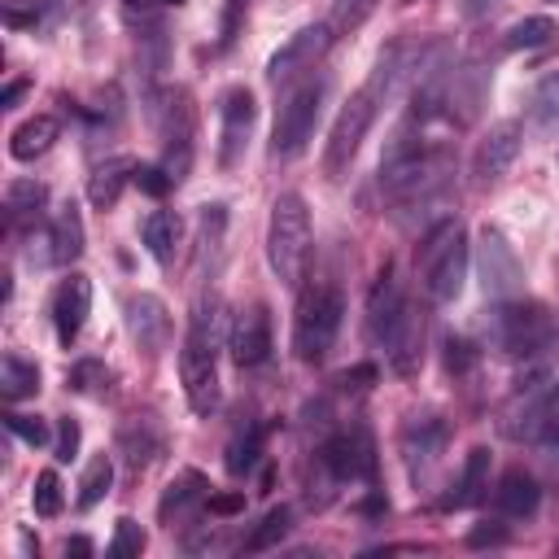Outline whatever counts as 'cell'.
I'll return each instance as SVG.
<instances>
[{
	"instance_id": "3957f363",
	"label": "cell",
	"mask_w": 559,
	"mask_h": 559,
	"mask_svg": "<svg viewBox=\"0 0 559 559\" xmlns=\"http://www.w3.org/2000/svg\"><path fill=\"white\" fill-rule=\"evenodd\" d=\"M266 262L284 288H297L310 262V210L297 192H280L266 227Z\"/></svg>"
},
{
	"instance_id": "f5cc1de1",
	"label": "cell",
	"mask_w": 559,
	"mask_h": 559,
	"mask_svg": "<svg viewBox=\"0 0 559 559\" xmlns=\"http://www.w3.org/2000/svg\"><path fill=\"white\" fill-rule=\"evenodd\" d=\"M362 511H367V515H380V511H389V502H384V498H367Z\"/></svg>"
},
{
	"instance_id": "cb8c5ba5",
	"label": "cell",
	"mask_w": 559,
	"mask_h": 559,
	"mask_svg": "<svg viewBox=\"0 0 559 559\" xmlns=\"http://www.w3.org/2000/svg\"><path fill=\"white\" fill-rule=\"evenodd\" d=\"M131 179H135V162H131V157H105V162H96L92 175H87V201H92L96 210H114L118 197H122V188H127Z\"/></svg>"
},
{
	"instance_id": "f1b7e54d",
	"label": "cell",
	"mask_w": 559,
	"mask_h": 559,
	"mask_svg": "<svg viewBox=\"0 0 559 559\" xmlns=\"http://www.w3.org/2000/svg\"><path fill=\"white\" fill-rule=\"evenodd\" d=\"M262 437H266V428L258 424V419H249V424H240L236 432H231V441H227V472L231 476H249L253 472V463H258V454H262Z\"/></svg>"
},
{
	"instance_id": "2e32d148",
	"label": "cell",
	"mask_w": 559,
	"mask_h": 559,
	"mask_svg": "<svg viewBox=\"0 0 559 559\" xmlns=\"http://www.w3.org/2000/svg\"><path fill=\"white\" fill-rule=\"evenodd\" d=\"M406 306L411 301L402 297V284L393 280V266H384L380 280L371 284V293H367V341L384 349V341L397 328V319L406 314Z\"/></svg>"
},
{
	"instance_id": "ffe728a7",
	"label": "cell",
	"mask_w": 559,
	"mask_h": 559,
	"mask_svg": "<svg viewBox=\"0 0 559 559\" xmlns=\"http://www.w3.org/2000/svg\"><path fill=\"white\" fill-rule=\"evenodd\" d=\"M205 502H210V480H205L201 472L183 467V472L162 489V498H157V520L175 528L188 511H197V507H205Z\"/></svg>"
},
{
	"instance_id": "b9f144b4",
	"label": "cell",
	"mask_w": 559,
	"mask_h": 559,
	"mask_svg": "<svg viewBox=\"0 0 559 559\" xmlns=\"http://www.w3.org/2000/svg\"><path fill=\"white\" fill-rule=\"evenodd\" d=\"M79 441H83V428H79V419H61L57 424V445H52V459L57 463H70V459H79Z\"/></svg>"
},
{
	"instance_id": "e575fe53",
	"label": "cell",
	"mask_w": 559,
	"mask_h": 559,
	"mask_svg": "<svg viewBox=\"0 0 559 559\" xmlns=\"http://www.w3.org/2000/svg\"><path fill=\"white\" fill-rule=\"evenodd\" d=\"M555 35H559L555 17L537 13V17H524V22H515V26L507 31V48H511V52H520V48H542V44H550Z\"/></svg>"
},
{
	"instance_id": "c3c4849f",
	"label": "cell",
	"mask_w": 559,
	"mask_h": 559,
	"mask_svg": "<svg viewBox=\"0 0 559 559\" xmlns=\"http://www.w3.org/2000/svg\"><path fill=\"white\" fill-rule=\"evenodd\" d=\"M245 9H249V0H227V13H223V44H231V35H236Z\"/></svg>"
},
{
	"instance_id": "603a6c76",
	"label": "cell",
	"mask_w": 559,
	"mask_h": 559,
	"mask_svg": "<svg viewBox=\"0 0 559 559\" xmlns=\"http://www.w3.org/2000/svg\"><path fill=\"white\" fill-rule=\"evenodd\" d=\"M537 502H542V489H537V480H533L524 467H511V472L498 476V485H493V507H498L507 520H528V515L537 511Z\"/></svg>"
},
{
	"instance_id": "1f68e13d",
	"label": "cell",
	"mask_w": 559,
	"mask_h": 559,
	"mask_svg": "<svg viewBox=\"0 0 559 559\" xmlns=\"http://www.w3.org/2000/svg\"><path fill=\"white\" fill-rule=\"evenodd\" d=\"M0 393L4 402H22V397H35L39 393V367L17 358V354H4L0 358Z\"/></svg>"
},
{
	"instance_id": "f546056e",
	"label": "cell",
	"mask_w": 559,
	"mask_h": 559,
	"mask_svg": "<svg viewBox=\"0 0 559 559\" xmlns=\"http://www.w3.org/2000/svg\"><path fill=\"white\" fill-rule=\"evenodd\" d=\"M520 437L528 441H546L559 450V384L550 393H542L533 406H528V424L520 428Z\"/></svg>"
},
{
	"instance_id": "8fae6325",
	"label": "cell",
	"mask_w": 559,
	"mask_h": 559,
	"mask_svg": "<svg viewBox=\"0 0 559 559\" xmlns=\"http://www.w3.org/2000/svg\"><path fill=\"white\" fill-rule=\"evenodd\" d=\"M253 118H258V105H253V92L249 87H227L223 100H218V166L231 170L253 135Z\"/></svg>"
},
{
	"instance_id": "d4e9b609",
	"label": "cell",
	"mask_w": 559,
	"mask_h": 559,
	"mask_svg": "<svg viewBox=\"0 0 559 559\" xmlns=\"http://www.w3.org/2000/svg\"><path fill=\"white\" fill-rule=\"evenodd\" d=\"M485 489H489V450L476 445V450H467V459L459 467V480H454V489L445 493L441 507H476L485 498Z\"/></svg>"
},
{
	"instance_id": "30bf717a",
	"label": "cell",
	"mask_w": 559,
	"mask_h": 559,
	"mask_svg": "<svg viewBox=\"0 0 559 559\" xmlns=\"http://www.w3.org/2000/svg\"><path fill=\"white\" fill-rule=\"evenodd\" d=\"M319 463L332 480H376V441L362 424H354L319 445Z\"/></svg>"
},
{
	"instance_id": "484cf974",
	"label": "cell",
	"mask_w": 559,
	"mask_h": 559,
	"mask_svg": "<svg viewBox=\"0 0 559 559\" xmlns=\"http://www.w3.org/2000/svg\"><path fill=\"white\" fill-rule=\"evenodd\" d=\"M57 135H61V122H57L52 114H35V118H26V122L9 135V153H13L17 162H35V157H44V153L57 144Z\"/></svg>"
},
{
	"instance_id": "11a10c76",
	"label": "cell",
	"mask_w": 559,
	"mask_h": 559,
	"mask_svg": "<svg viewBox=\"0 0 559 559\" xmlns=\"http://www.w3.org/2000/svg\"><path fill=\"white\" fill-rule=\"evenodd\" d=\"M555 4H559V0H555Z\"/></svg>"
},
{
	"instance_id": "d6a6232c",
	"label": "cell",
	"mask_w": 559,
	"mask_h": 559,
	"mask_svg": "<svg viewBox=\"0 0 559 559\" xmlns=\"http://www.w3.org/2000/svg\"><path fill=\"white\" fill-rule=\"evenodd\" d=\"M288 528H293V511L288 507H271L266 515H262V524L245 537V550L249 555H262V550H275L284 537H288Z\"/></svg>"
},
{
	"instance_id": "60d3db41",
	"label": "cell",
	"mask_w": 559,
	"mask_h": 559,
	"mask_svg": "<svg viewBox=\"0 0 559 559\" xmlns=\"http://www.w3.org/2000/svg\"><path fill=\"white\" fill-rule=\"evenodd\" d=\"M100 384H109V367L96 358H83L70 367V389L74 393H100Z\"/></svg>"
},
{
	"instance_id": "9a60e30c",
	"label": "cell",
	"mask_w": 559,
	"mask_h": 559,
	"mask_svg": "<svg viewBox=\"0 0 559 559\" xmlns=\"http://www.w3.org/2000/svg\"><path fill=\"white\" fill-rule=\"evenodd\" d=\"M87 314H92V280L74 271L52 293V328H57V341L61 345H74L79 332H83V323H87Z\"/></svg>"
},
{
	"instance_id": "db71d44e",
	"label": "cell",
	"mask_w": 559,
	"mask_h": 559,
	"mask_svg": "<svg viewBox=\"0 0 559 559\" xmlns=\"http://www.w3.org/2000/svg\"><path fill=\"white\" fill-rule=\"evenodd\" d=\"M157 4H183V0H157Z\"/></svg>"
},
{
	"instance_id": "5b68a950",
	"label": "cell",
	"mask_w": 559,
	"mask_h": 559,
	"mask_svg": "<svg viewBox=\"0 0 559 559\" xmlns=\"http://www.w3.org/2000/svg\"><path fill=\"white\" fill-rule=\"evenodd\" d=\"M489 341L507 354V358H533L555 341V319L542 301H498L493 319H489Z\"/></svg>"
},
{
	"instance_id": "6da1fadb",
	"label": "cell",
	"mask_w": 559,
	"mask_h": 559,
	"mask_svg": "<svg viewBox=\"0 0 559 559\" xmlns=\"http://www.w3.org/2000/svg\"><path fill=\"white\" fill-rule=\"evenodd\" d=\"M218 332H223L218 297L197 301V310L188 319V336L179 345V380H183V397L197 415H210L218 406Z\"/></svg>"
},
{
	"instance_id": "4316f807",
	"label": "cell",
	"mask_w": 559,
	"mask_h": 559,
	"mask_svg": "<svg viewBox=\"0 0 559 559\" xmlns=\"http://www.w3.org/2000/svg\"><path fill=\"white\" fill-rule=\"evenodd\" d=\"M48 262H57V266H70V262H79V253H83V218H79V205L74 201H66L61 210H57V218H52V231H48Z\"/></svg>"
},
{
	"instance_id": "e0dca14e",
	"label": "cell",
	"mask_w": 559,
	"mask_h": 559,
	"mask_svg": "<svg viewBox=\"0 0 559 559\" xmlns=\"http://www.w3.org/2000/svg\"><path fill=\"white\" fill-rule=\"evenodd\" d=\"M162 450H166V432L153 415H131L118 424V454L127 459L131 472H144L148 463H157Z\"/></svg>"
},
{
	"instance_id": "8992f818",
	"label": "cell",
	"mask_w": 559,
	"mask_h": 559,
	"mask_svg": "<svg viewBox=\"0 0 559 559\" xmlns=\"http://www.w3.org/2000/svg\"><path fill=\"white\" fill-rule=\"evenodd\" d=\"M323 92H328V79L323 74H306L301 83H293L280 100V114H275V131H271V153L275 157H297L306 153L310 135H314V122H319V105H323Z\"/></svg>"
},
{
	"instance_id": "f907efd6",
	"label": "cell",
	"mask_w": 559,
	"mask_h": 559,
	"mask_svg": "<svg viewBox=\"0 0 559 559\" xmlns=\"http://www.w3.org/2000/svg\"><path fill=\"white\" fill-rule=\"evenodd\" d=\"M22 92H26V83H22V79H17V83H9V87L0 92V109H13V105L22 100Z\"/></svg>"
},
{
	"instance_id": "f6af8a7d",
	"label": "cell",
	"mask_w": 559,
	"mask_h": 559,
	"mask_svg": "<svg viewBox=\"0 0 559 559\" xmlns=\"http://www.w3.org/2000/svg\"><path fill=\"white\" fill-rule=\"evenodd\" d=\"M502 542H507V528H502V524H489V520L467 533V546H476V550H480V546H502Z\"/></svg>"
},
{
	"instance_id": "44dd1931",
	"label": "cell",
	"mask_w": 559,
	"mask_h": 559,
	"mask_svg": "<svg viewBox=\"0 0 559 559\" xmlns=\"http://www.w3.org/2000/svg\"><path fill=\"white\" fill-rule=\"evenodd\" d=\"M384 354H389V367L397 376H415L419 362H424V319L415 306H406V314L397 319V328L389 332L384 341Z\"/></svg>"
},
{
	"instance_id": "277c9868",
	"label": "cell",
	"mask_w": 559,
	"mask_h": 559,
	"mask_svg": "<svg viewBox=\"0 0 559 559\" xmlns=\"http://www.w3.org/2000/svg\"><path fill=\"white\" fill-rule=\"evenodd\" d=\"M341 314L345 301L336 293V284H310L297 301V319H293V354L301 362H323L328 349L336 345L341 332Z\"/></svg>"
},
{
	"instance_id": "4fadbf2b",
	"label": "cell",
	"mask_w": 559,
	"mask_h": 559,
	"mask_svg": "<svg viewBox=\"0 0 559 559\" xmlns=\"http://www.w3.org/2000/svg\"><path fill=\"white\" fill-rule=\"evenodd\" d=\"M424 61H428V48H424V44H411V39H397V44H389V48L380 52V61H376V74H371V83H367L371 100H376V105L393 100V96H397L406 83H415V79H419Z\"/></svg>"
},
{
	"instance_id": "74e56055",
	"label": "cell",
	"mask_w": 559,
	"mask_h": 559,
	"mask_svg": "<svg viewBox=\"0 0 559 559\" xmlns=\"http://www.w3.org/2000/svg\"><path fill=\"white\" fill-rule=\"evenodd\" d=\"M144 528L131 520V515H122L118 524H114V542H109V559H131V555H140L144 550Z\"/></svg>"
},
{
	"instance_id": "7bdbcfd3",
	"label": "cell",
	"mask_w": 559,
	"mask_h": 559,
	"mask_svg": "<svg viewBox=\"0 0 559 559\" xmlns=\"http://www.w3.org/2000/svg\"><path fill=\"white\" fill-rule=\"evenodd\" d=\"M135 183H140L144 197H166L175 179H170L162 166H135Z\"/></svg>"
},
{
	"instance_id": "f35d334b",
	"label": "cell",
	"mask_w": 559,
	"mask_h": 559,
	"mask_svg": "<svg viewBox=\"0 0 559 559\" xmlns=\"http://www.w3.org/2000/svg\"><path fill=\"white\" fill-rule=\"evenodd\" d=\"M4 428L17 437V441H26V445H48V424L39 419V415H22V411H4Z\"/></svg>"
},
{
	"instance_id": "8d00e7d4",
	"label": "cell",
	"mask_w": 559,
	"mask_h": 559,
	"mask_svg": "<svg viewBox=\"0 0 559 559\" xmlns=\"http://www.w3.org/2000/svg\"><path fill=\"white\" fill-rule=\"evenodd\" d=\"M31 507H35V515H44V520H52V515L61 511V480H57V472H39V476H35Z\"/></svg>"
},
{
	"instance_id": "ab89813d",
	"label": "cell",
	"mask_w": 559,
	"mask_h": 559,
	"mask_svg": "<svg viewBox=\"0 0 559 559\" xmlns=\"http://www.w3.org/2000/svg\"><path fill=\"white\" fill-rule=\"evenodd\" d=\"M44 9H48V0H4V9H0V17H4V26H13V31H35L39 26V17H44Z\"/></svg>"
},
{
	"instance_id": "ba28073f",
	"label": "cell",
	"mask_w": 559,
	"mask_h": 559,
	"mask_svg": "<svg viewBox=\"0 0 559 559\" xmlns=\"http://www.w3.org/2000/svg\"><path fill=\"white\" fill-rule=\"evenodd\" d=\"M476 271H480L485 297H493V301H511L524 293V266H520L511 240L489 223L476 236Z\"/></svg>"
},
{
	"instance_id": "ac0fdd59",
	"label": "cell",
	"mask_w": 559,
	"mask_h": 559,
	"mask_svg": "<svg viewBox=\"0 0 559 559\" xmlns=\"http://www.w3.org/2000/svg\"><path fill=\"white\" fill-rule=\"evenodd\" d=\"M271 354V314L266 306H249L231 323V358L236 367H258Z\"/></svg>"
},
{
	"instance_id": "5bb4252c",
	"label": "cell",
	"mask_w": 559,
	"mask_h": 559,
	"mask_svg": "<svg viewBox=\"0 0 559 559\" xmlns=\"http://www.w3.org/2000/svg\"><path fill=\"white\" fill-rule=\"evenodd\" d=\"M515 153H520V127H515V122H493V127L480 135L476 153H472V175H476V183H480V188H493V183L511 170Z\"/></svg>"
},
{
	"instance_id": "9c48e42d",
	"label": "cell",
	"mask_w": 559,
	"mask_h": 559,
	"mask_svg": "<svg viewBox=\"0 0 559 559\" xmlns=\"http://www.w3.org/2000/svg\"><path fill=\"white\" fill-rule=\"evenodd\" d=\"M332 26L328 22H319V26H301L297 35H288V44L284 48H275L271 52V61H266V79L280 87V83H293V79H306V74H314L319 70V61L328 57V48H332Z\"/></svg>"
},
{
	"instance_id": "bcb514c9",
	"label": "cell",
	"mask_w": 559,
	"mask_h": 559,
	"mask_svg": "<svg viewBox=\"0 0 559 559\" xmlns=\"http://www.w3.org/2000/svg\"><path fill=\"white\" fill-rule=\"evenodd\" d=\"M214 515H236V511H245V493H210V502H205Z\"/></svg>"
},
{
	"instance_id": "681fc988",
	"label": "cell",
	"mask_w": 559,
	"mask_h": 559,
	"mask_svg": "<svg viewBox=\"0 0 559 559\" xmlns=\"http://www.w3.org/2000/svg\"><path fill=\"white\" fill-rule=\"evenodd\" d=\"M498 4H502V0H459V9H463V17H467V22H476V17H489Z\"/></svg>"
},
{
	"instance_id": "836d02e7",
	"label": "cell",
	"mask_w": 559,
	"mask_h": 559,
	"mask_svg": "<svg viewBox=\"0 0 559 559\" xmlns=\"http://www.w3.org/2000/svg\"><path fill=\"white\" fill-rule=\"evenodd\" d=\"M114 485V459L109 454H96L87 467H83V480H79V511H92Z\"/></svg>"
},
{
	"instance_id": "d590c367",
	"label": "cell",
	"mask_w": 559,
	"mask_h": 559,
	"mask_svg": "<svg viewBox=\"0 0 559 559\" xmlns=\"http://www.w3.org/2000/svg\"><path fill=\"white\" fill-rule=\"evenodd\" d=\"M371 13H376V0H332L328 26H332V35H354Z\"/></svg>"
},
{
	"instance_id": "7c38bea8",
	"label": "cell",
	"mask_w": 559,
	"mask_h": 559,
	"mask_svg": "<svg viewBox=\"0 0 559 559\" xmlns=\"http://www.w3.org/2000/svg\"><path fill=\"white\" fill-rule=\"evenodd\" d=\"M445 441H450V424L441 415H415L402 428V463H406V472H411L415 485H424L432 476Z\"/></svg>"
},
{
	"instance_id": "7402d4cb",
	"label": "cell",
	"mask_w": 559,
	"mask_h": 559,
	"mask_svg": "<svg viewBox=\"0 0 559 559\" xmlns=\"http://www.w3.org/2000/svg\"><path fill=\"white\" fill-rule=\"evenodd\" d=\"M140 236H144V249L153 253L157 266H175V258L183 249V218L175 210H153L140 223Z\"/></svg>"
},
{
	"instance_id": "7dc6e473",
	"label": "cell",
	"mask_w": 559,
	"mask_h": 559,
	"mask_svg": "<svg viewBox=\"0 0 559 559\" xmlns=\"http://www.w3.org/2000/svg\"><path fill=\"white\" fill-rule=\"evenodd\" d=\"M371 380H376V367H371V362L341 371V384H345V389H371Z\"/></svg>"
},
{
	"instance_id": "83f0119b",
	"label": "cell",
	"mask_w": 559,
	"mask_h": 559,
	"mask_svg": "<svg viewBox=\"0 0 559 559\" xmlns=\"http://www.w3.org/2000/svg\"><path fill=\"white\" fill-rule=\"evenodd\" d=\"M524 114H528V127H533L537 135H550V131L559 127V70H550V74H542V79L533 83Z\"/></svg>"
},
{
	"instance_id": "816d5d0a",
	"label": "cell",
	"mask_w": 559,
	"mask_h": 559,
	"mask_svg": "<svg viewBox=\"0 0 559 559\" xmlns=\"http://www.w3.org/2000/svg\"><path fill=\"white\" fill-rule=\"evenodd\" d=\"M66 555H79V559H83V555H92V542H87V537H70V542H66Z\"/></svg>"
},
{
	"instance_id": "52a82bcc",
	"label": "cell",
	"mask_w": 559,
	"mask_h": 559,
	"mask_svg": "<svg viewBox=\"0 0 559 559\" xmlns=\"http://www.w3.org/2000/svg\"><path fill=\"white\" fill-rule=\"evenodd\" d=\"M371 122H376V100H371V92L362 87V92H354V96L341 105V114H336V122H332V135H328V148H323V175H328V179H341V175L349 170V162L358 157V148H362Z\"/></svg>"
},
{
	"instance_id": "d6986e66",
	"label": "cell",
	"mask_w": 559,
	"mask_h": 559,
	"mask_svg": "<svg viewBox=\"0 0 559 559\" xmlns=\"http://www.w3.org/2000/svg\"><path fill=\"white\" fill-rule=\"evenodd\" d=\"M127 328H131V336L140 341L144 354L166 349V341H170V314H166L162 297H153V293L131 297L127 301Z\"/></svg>"
},
{
	"instance_id": "ee69618b",
	"label": "cell",
	"mask_w": 559,
	"mask_h": 559,
	"mask_svg": "<svg viewBox=\"0 0 559 559\" xmlns=\"http://www.w3.org/2000/svg\"><path fill=\"white\" fill-rule=\"evenodd\" d=\"M476 358H480V354H476V349H472V345H467L463 336H459V341H454V336L445 341V367H450L454 376L472 371V367H476Z\"/></svg>"
},
{
	"instance_id": "4dcf8cb0",
	"label": "cell",
	"mask_w": 559,
	"mask_h": 559,
	"mask_svg": "<svg viewBox=\"0 0 559 559\" xmlns=\"http://www.w3.org/2000/svg\"><path fill=\"white\" fill-rule=\"evenodd\" d=\"M44 201H48V188H44V183H35V179H13L9 192H4L9 223H39Z\"/></svg>"
},
{
	"instance_id": "7a4b0ae2",
	"label": "cell",
	"mask_w": 559,
	"mask_h": 559,
	"mask_svg": "<svg viewBox=\"0 0 559 559\" xmlns=\"http://www.w3.org/2000/svg\"><path fill=\"white\" fill-rule=\"evenodd\" d=\"M415 266H419V284L428 293V301L445 306L463 293V275H467V236L459 227V218H441L415 249Z\"/></svg>"
}]
</instances>
